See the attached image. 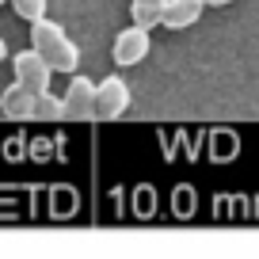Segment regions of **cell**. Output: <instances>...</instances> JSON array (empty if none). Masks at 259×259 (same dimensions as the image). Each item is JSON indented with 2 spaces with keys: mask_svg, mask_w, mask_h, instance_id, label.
Masks as SVG:
<instances>
[{
  "mask_svg": "<svg viewBox=\"0 0 259 259\" xmlns=\"http://www.w3.org/2000/svg\"><path fill=\"white\" fill-rule=\"evenodd\" d=\"M65 118H96V84L88 76H73L65 88Z\"/></svg>",
  "mask_w": 259,
  "mask_h": 259,
  "instance_id": "5b68a950",
  "label": "cell"
},
{
  "mask_svg": "<svg viewBox=\"0 0 259 259\" xmlns=\"http://www.w3.org/2000/svg\"><path fill=\"white\" fill-rule=\"evenodd\" d=\"M12 69H16V80L27 84L31 92H46L50 88V76H54V69H50V61L38 54V50H19L16 57H12Z\"/></svg>",
  "mask_w": 259,
  "mask_h": 259,
  "instance_id": "7a4b0ae2",
  "label": "cell"
},
{
  "mask_svg": "<svg viewBox=\"0 0 259 259\" xmlns=\"http://www.w3.org/2000/svg\"><path fill=\"white\" fill-rule=\"evenodd\" d=\"M12 8H16L19 19H27V23H34V19L46 16V0H8Z\"/></svg>",
  "mask_w": 259,
  "mask_h": 259,
  "instance_id": "30bf717a",
  "label": "cell"
},
{
  "mask_svg": "<svg viewBox=\"0 0 259 259\" xmlns=\"http://www.w3.org/2000/svg\"><path fill=\"white\" fill-rule=\"evenodd\" d=\"M164 8H168V0H130V16H134V23L149 27V31L164 19Z\"/></svg>",
  "mask_w": 259,
  "mask_h": 259,
  "instance_id": "ba28073f",
  "label": "cell"
},
{
  "mask_svg": "<svg viewBox=\"0 0 259 259\" xmlns=\"http://www.w3.org/2000/svg\"><path fill=\"white\" fill-rule=\"evenodd\" d=\"M31 46L50 61L54 73H73V69H80V50H76V42L65 34L61 23H54V19H46V16L31 23Z\"/></svg>",
  "mask_w": 259,
  "mask_h": 259,
  "instance_id": "6da1fadb",
  "label": "cell"
},
{
  "mask_svg": "<svg viewBox=\"0 0 259 259\" xmlns=\"http://www.w3.org/2000/svg\"><path fill=\"white\" fill-rule=\"evenodd\" d=\"M0 4H8V0H0Z\"/></svg>",
  "mask_w": 259,
  "mask_h": 259,
  "instance_id": "4fadbf2b",
  "label": "cell"
},
{
  "mask_svg": "<svg viewBox=\"0 0 259 259\" xmlns=\"http://www.w3.org/2000/svg\"><path fill=\"white\" fill-rule=\"evenodd\" d=\"M34 96H38V92H31L27 84L16 80L0 96V111L8 114V118H34Z\"/></svg>",
  "mask_w": 259,
  "mask_h": 259,
  "instance_id": "52a82bcc",
  "label": "cell"
},
{
  "mask_svg": "<svg viewBox=\"0 0 259 259\" xmlns=\"http://www.w3.org/2000/svg\"><path fill=\"white\" fill-rule=\"evenodd\" d=\"M225 4H233V0H206V8H225Z\"/></svg>",
  "mask_w": 259,
  "mask_h": 259,
  "instance_id": "8fae6325",
  "label": "cell"
},
{
  "mask_svg": "<svg viewBox=\"0 0 259 259\" xmlns=\"http://www.w3.org/2000/svg\"><path fill=\"white\" fill-rule=\"evenodd\" d=\"M126 107H130V84L122 76H107L96 84V118L111 122L118 114H126Z\"/></svg>",
  "mask_w": 259,
  "mask_h": 259,
  "instance_id": "277c9868",
  "label": "cell"
},
{
  "mask_svg": "<svg viewBox=\"0 0 259 259\" xmlns=\"http://www.w3.org/2000/svg\"><path fill=\"white\" fill-rule=\"evenodd\" d=\"M202 12H206V0H168L160 23L168 31H183V27H194L202 19Z\"/></svg>",
  "mask_w": 259,
  "mask_h": 259,
  "instance_id": "8992f818",
  "label": "cell"
},
{
  "mask_svg": "<svg viewBox=\"0 0 259 259\" xmlns=\"http://www.w3.org/2000/svg\"><path fill=\"white\" fill-rule=\"evenodd\" d=\"M4 57H8V46H4V38H0V61H4Z\"/></svg>",
  "mask_w": 259,
  "mask_h": 259,
  "instance_id": "7c38bea8",
  "label": "cell"
},
{
  "mask_svg": "<svg viewBox=\"0 0 259 259\" xmlns=\"http://www.w3.org/2000/svg\"><path fill=\"white\" fill-rule=\"evenodd\" d=\"M34 118H42V122H54V118H65V96L57 99L54 92H38L34 96Z\"/></svg>",
  "mask_w": 259,
  "mask_h": 259,
  "instance_id": "9c48e42d",
  "label": "cell"
},
{
  "mask_svg": "<svg viewBox=\"0 0 259 259\" xmlns=\"http://www.w3.org/2000/svg\"><path fill=\"white\" fill-rule=\"evenodd\" d=\"M111 57L118 69H130V65H141L149 57V27H126V31H118V38H114L111 46Z\"/></svg>",
  "mask_w": 259,
  "mask_h": 259,
  "instance_id": "3957f363",
  "label": "cell"
}]
</instances>
